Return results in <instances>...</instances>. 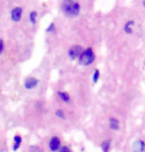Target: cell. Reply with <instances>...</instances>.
<instances>
[{
	"instance_id": "obj_12",
	"label": "cell",
	"mask_w": 145,
	"mask_h": 152,
	"mask_svg": "<svg viewBox=\"0 0 145 152\" xmlns=\"http://www.w3.org/2000/svg\"><path fill=\"white\" fill-rule=\"evenodd\" d=\"M109 127H110V129H112V130H114V131L119 129V121L115 118V117H110V119H109Z\"/></svg>"
},
{
	"instance_id": "obj_17",
	"label": "cell",
	"mask_w": 145,
	"mask_h": 152,
	"mask_svg": "<svg viewBox=\"0 0 145 152\" xmlns=\"http://www.w3.org/2000/svg\"><path fill=\"white\" fill-rule=\"evenodd\" d=\"M56 116H58L59 118H65V113L63 111V110H57Z\"/></svg>"
},
{
	"instance_id": "obj_14",
	"label": "cell",
	"mask_w": 145,
	"mask_h": 152,
	"mask_svg": "<svg viewBox=\"0 0 145 152\" xmlns=\"http://www.w3.org/2000/svg\"><path fill=\"white\" fill-rule=\"evenodd\" d=\"M99 78H101V71H99V69H95V70L93 71V78H92L93 84V85L98 84V82L99 81Z\"/></svg>"
},
{
	"instance_id": "obj_9",
	"label": "cell",
	"mask_w": 145,
	"mask_h": 152,
	"mask_svg": "<svg viewBox=\"0 0 145 152\" xmlns=\"http://www.w3.org/2000/svg\"><path fill=\"white\" fill-rule=\"evenodd\" d=\"M49 147H50V150L53 152H56L61 149V140H60L59 137L53 136L52 138H51L49 142Z\"/></svg>"
},
{
	"instance_id": "obj_2",
	"label": "cell",
	"mask_w": 145,
	"mask_h": 152,
	"mask_svg": "<svg viewBox=\"0 0 145 152\" xmlns=\"http://www.w3.org/2000/svg\"><path fill=\"white\" fill-rule=\"evenodd\" d=\"M78 60L79 65L84 66V67H87V66L93 65V62L95 61V52L93 50V48L92 47L85 48Z\"/></svg>"
},
{
	"instance_id": "obj_11",
	"label": "cell",
	"mask_w": 145,
	"mask_h": 152,
	"mask_svg": "<svg viewBox=\"0 0 145 152\" xmlns=\"http://www.w3.org/2000/svg\"><path fill=\"white\" fill-rule=\"evenodd\" d=\"M57 94L60 97V99L63 100L64 102H71V96L69 93L67 91H57Z\"/></svg>"
},
{
	"instance_id": "obj_16",
	"label": "cell",
	"mask_w": 145,
	"mask_h": 152,
	"mask_svg": "<svg viewBox=\"0 0 145 152\" xmlns=\"http://www.w3.org/2000/svg\"><path fill=\"white\" fill-rule=\"evenodd\" d=\"M5 51V42L2 38H0V55L4 53Z\"/></svg>"
},
{
	"instance_id": "obj_18",
	"label": "cell",
	"mask_w": 145,
	"mask_h": 152,
	"mask_svg": "<svg viewBox=\"0 0 145 152\" xmlns=\"http://www.w3.org/2000/svg\"><path fill=\"white\" fill-rule=\"evenodd\" d=\"M60 152H72V151H71L69 146H63V147H61V149H60Z\"/></svg>"
},
{
	"instance_id": "obj_4",
	"label": "cell",
	"mask_w": 145,
	"mask_h": 152,
	"mask_svg": "<svg viewBox=\"0 0 145 152\" xmlns=\"http://www.w3.org/2000/svg\"><path fill=\"white\" fill-rule=\"evenodd\" d=\"M84 47L81 45V44H75L73 46H71L69 48V50H68V57H69V59L71 61H76V60H78L79 58V56H81L82 52L84 51Z\"/></svg>"
},
{
	"instance_id": "obj_7",
	"label": "cell",
	"mask_w": 145,
	"mask_h": 152,
	"mask_svg": "<svg viewBox=\"0 0 145 152\" xmlns=\"http://www.w3.org/2000/svg\"><path fill=\"white\" fill-rule=\"evenodd\" d=\"M39 85V80L36 77H28L24 81V88L26 90H33Z\"/></svg>"
},
{
	"instance_id": "obj_19",
	"label": "cell",
	"mask_w": 145,
	"mask_h": 152,
	"mask_svg": "<svg viewBox=\"0 0 145 152\" xmlns=\"http://www.w3.org/2000/svg\"><path fill=\"white\" fill-rule=\"evenodd\" d=\"M141 4H142V6H143V7H145V0H142Z\"/></svg>"
},
{
	"instance_id": "obj_13",
	"label": "cell",
	"mask_w": 145,
	"mask_h": 152,
	"mask_svg": "<svg viewBox=\"0 0 145 152\" xmlns=\"http://www.w3.org/2000/svg\"><path fill=\"white\" fill-rule=\"evenodd\" d=\"M22 143V137L20 135H15L14 136V143H13V150H18V148L20 147V145H21Z\"/></svg>"
},
{
	"instance_id": "obj_1",
	"label": "cell",
	"mask_w": 145,
	"mask_h": 152,
	"mask_svg": "<svg viewBox=\"0 0 145 152\" xmlns=\"http://www.w3.org/2000/svg\"><path fill=\"white\" fill-rule=\"evenodd\" d=\"M82 2L79 0H61L59 4V10L66 18L74 19L79 17L82 13Z\"/></svg>"
},
{
	"instance_id": "obj_15",
	"label": "cell",
	"mask_w": 145,
	"mask_h": 152,
	"mask_svg": "<svg viewBox=\"0 0 145 152\" xmlns=\"http://www.w3.org/2000/svg\"><path fill=\"white\" fill-rule=\"evenodd\" d=\"M110 144H111V140L106 139L101 143V150L102 152H109L110 149Z\"/></svg>"
},
{
	"instance_id": "obj_3",
	"label": "cell",
	"mask_w": 145,
	"mask_h": 152,
	"mask_svg": "<svg viewBox=\"0 0 145 152\" xmlns=\"http://www.w3.org/2000/svg\"><path fill=\"white\" fill-rule=\"evenodd\" d=\"M24 12H25V9L23 6H21V5L14 6L9 12L10 22L13 23V24H18V23H20L24 17Z\"/></svg>"
},
{
	"instance_id": "obj_5",
	"label": "cell",
	"mask_w": 145,
	"mask_h": 152,
	"mask_svg": "<svg viewBox=\"0 0 145 152\" xmlns=\"http://www.w3.org/2000/svg\"><path fill=\"white\" fill-rule=\"evenodd\" d=\"M27 20H28V23L31 27H35L39 22V12L38 10L36 9H32L28 12V15H27Z\"/></svg>"
},
{
	"instance_id": "obj_10",
	"label": "cell",
	"mask_w": 145,
	"mask_h": 152,
	"mask_svg": "<svg viewBox=\"0 0 145 152\" xmlns=\"http://www.w3.org/2000/svg\"><path fill=\"white\" fill-rule=\"evenodd\" d=\"M132 151L133 152H144L145 151V142L141 139L136 140L132 146Z\"/></svg>"
},
{
	"instance_id": "obj_8",
	"label": "cell",
	"mask_w": 145,
	"mask_h": 152,
	"mask_svg": "<svg viewBox=\"0 0 145 152\" xmlns=\"http://www.w3.org/2000/svg\"><path fill=\"white\" fill-rule=\"evenodd\" d=\"M58 25L55 21H52L49 23V25L46 27V30H45V33L48 37H54L55 35H57L58 33Z\"/></svg>"
},
{
	"instance_id": "obj_6",
	"label": "cell",
	"mask_w": 145,
	"mask_h": 152,
	"mask_svg": "<svg viewBox=\"0 0 145 152\" xmlns=\"http://www.w3.org/2000/svg\"><path fill=\"white\" fill-rule=\"evenodd\" d=\"M134 27H135V21L133 19L126 20L124 22L123 26H122V31L124 32V34L126 35H132L134 32Z\"/></svg>"
}]
</instances>
